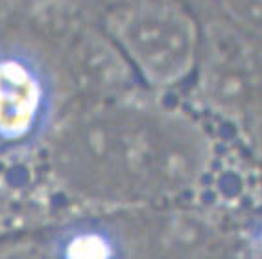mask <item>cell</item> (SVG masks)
<instances>
[{"label": "cell", "mask_w": 262, "mask_h": 259, "mask_svg": "<svg viewBox=\"0 0 262 259\" xmlns=\"http://www.w3.org/2000/svg\"><path fill=\"white\" fill-rule=\"evenodd\" d=\"M94 17L150 83L179 81L196 65L203 20L188 0H100Z\"/></svg>", "instance_id": "cell-1"}, {"label": "cell", "mask_w": 262, "mask_h": 259, "mask_svg": "<svg viewBox=\"0 0 262 259\" xmlns=\"http://www.w3.org/2000/svg\"><path fill=\"white\" fill-rule=\"evenodd\" d=\"M61 81L47 41L26 19L0 35V147L45 140L56 123Z\"/></svg>", "instance_id": "cell-2"}, {"label": "cell", "mask_w": 262, "mask_h": 259, "mask_svg": "<svg viewBox=\"0 0 262 259\" xmlns=\"http://www.w3.org/2000/svg\"><path fill=\"white\" fill-rule=\"evenodd\" d=\"M209 15L244 33L262 37V0H209L203 17Z\"/></svg>", "instance_id": "cell-3"}, {"label": "cell", "mask_w": 262, "mask_h": 259, "mask_svg": "<svg viewBox=\"0 0 262 259\" xmlns=\"http://www.w3.org/2000/svg\"><path fill=\"white\" fill-rule=\"evenodd\" d=\"M33 0H0V35L10 32L23 19Z\"/></svg>", "instance_id": "cell-4"}, {"label": "cell", "mask_w": 262, "mask_h": 259, "mask_svg": "<svg viewBox=\"0 0 262 259\" xmlns=\"http://www.w3.org/2000/svg\"><path fill=\"white\" fill-rule=\"evenodd\" d=\"M188 2H190V4L194 6V8H196L198 13H200V17H203V15H205V11H207V2H209V0H188Z\"/></svg>", "instance_id": "cell-5"}, {"label": "cell", "mask_w": 262, "mask_h": 259, "mask_svg": "<svg viewBox=\"0 0 262 259\" xmlns=\"http://www.w3.org/2000/svg\"><path fill=\"white\" fill-rule=\"evenodd\" d=\"M76 2H80V4L87 6V8H89V10L94 13V8H96V4H98L100 0H76Z\"/></svg>", "instance_id": "cell-6"}]
</instances>
